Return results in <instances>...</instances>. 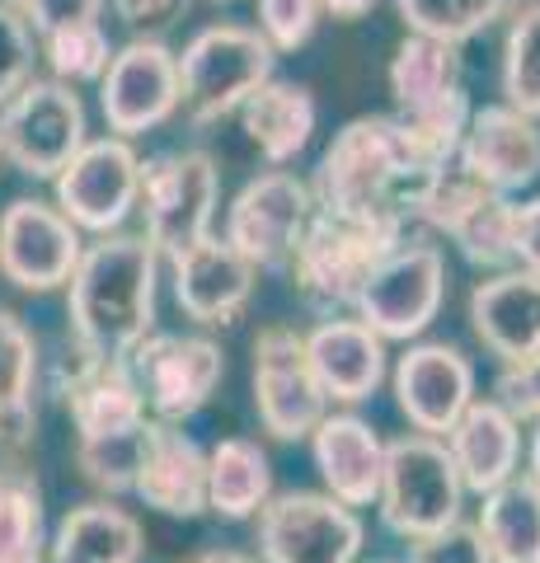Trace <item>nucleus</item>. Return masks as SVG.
<instances>
[{
    "mask_svg": "<svg viewBox=\"0 0 540 563\" xmlns=\"http://www.w3.org/2000/svg\"><path fill=\"white\" fill-rule=\"evenodd\" d=\"M451 155H456V141L414 128L399 113L353 118L320 155L310 192L324 211L409 231L418 198L442 174V165H451Z\"/></svg>",
    "mask_w": 540,
    "mask_h": 563,
    "instance_id": "f257e3e1",
    "label": "nucleus"
},
{
    "mask_svg": "<svg viewBox=\"0 0 540 563\" xmlns=\"http://www.w3.org/2000/svg\"><path fill=\"white\" fill-rule=\"evenodd\" d=\"M161 250L146 235H99L80 250L71 273V314L76 347L99 362H128L132 347L155 324V277H161Z\"/></svg>",
    "mask_w": 540,
    "mask_h": 563,
    "instance_id": "f03ea898",
    "label": "nucleus"
},
{
    "mask_svg": "<svg viewBox=\"0 0 540 563\" xmlns=\"http://www.w3.org/2000/svg\"><path fill=\"white\" fill-rule=\"evenodd\" d=\"M66 409L76 422V465L95 488L132 493L136 470L146 451V399L136 390L128 362H99L76 347L71 385H66Z\"/></svg>",
    "mask_w": 540,
    "mask_h": 563,
    "instance_id": "7ed1b4c3",
    "label": "nucleus"
},
{
    "mask_svg": "<svg viewBox=\"0 0 540 563\" xmlns=\"http://www.w3.org/2000/svg\"><path fill=\"white\" fill-rule=\"evenodd\" d=\"M405 235L409 231H399V225L357 221V217H339V211L316 207L287 273L296 277V291H301V301L310 310L343 314V310H353L372 268L390 250H399Z\"/></svg>",
    "mask_w": 540,
    "mask_h": 563,
    "instance_id": "20e7f679",
    "label": "nucleus"
},
{
    "mask_svg": "<svg viewBox=\"0 0 540 563\" xmlns=\"http://www.w3.org/2000/svg\"><path fill=\"white\" fill-rule=\"evenodd\" d=\"M277 52L258 29L207 24L179 52V109L194 122H221L240 113L258 85L273 80Z\"/></svg>",
    "mask_w": 540,
    "mask_h": 563,
    "instance_id": "39448f33",
    "label": "nucleus"
},
{
    "mask_svg": "<svg viewBox=\"0 0 540 563\" xmlns=\"http://www.w3.org/2000/svg\"><path fill=\"white\" fill-rule=\"evenodd\" d=\"M465 484L442 437L409 432L386 442V474H381V521L395 536L418 540L461 521Z\"/></svg>",
    "mask_w": 540,
    "mask_h": 563,
    "instance_id": "423d86ee",
    "label": "nucleus"
},
{
    "mask_svg": "<svg viewBox=\"0 0 540 563\" xmlns=\"http://www.w3.org/2000/svg\"><path fill=\"white\" fill-rule=\"evenodd\" d=\"M217 202H221V174L207 151H165L142 161L136 211L146 217V240L161 250V258L212 235Z\"/></svg>",
    "mask_w": 540,
    "mask_h": 563,
    "instance_id": "0eeeda50",
    "label": "nucleus"
},
{
    "mask_svg": "<svg viewBox=\"0 0 540 563\" xmlns=\"http://www.w3.org/2000/svg\"><path fill=\"white\" fill-rule=\"evenodd\" d=\"M85 146V103L76 85L33 76L0 103V155L29 179H57V169Z\"/></svg>",
    "mask_w": 540,
    "mask_h": 563,
    "instance_id": "6e6552de",
    "label": "nucleus"
},
{
    "mask_svg": "<svg viewBox=\"0 0 540 563\" xmlns=\"http://www.w3.org/2000/svg\"><path fill=\"white\" fill-rule=\"evenodd\" d=\"M447 301V258L438 244H399L372 268L357 291V320L381 339L409 343L442 314Z\"/></svg>",
    "mask_w": 540,
    "mask_h": 563,
    "instance_id": "1a4fd4ad",
    "label": "nucleus"
},
{
    "mask_svg": "<svg viewBox=\"0 0 540 563\" xmlns=\"http://www.w3.org/2000/svg\"><path fill=\"white\" fill-rule=\"evenodd\" d=\"M513 211L517 202L508 192L484 188L475 174H465L451 155V165L423 188V198L414 207V221L432 225L447 235L456 250L480 263V268H508L513 263Z\"/></svg>",
    "mask_w": 540,
    "mask_h": 563,
    "instance_id": "9d476101",
    "label": "nucleus"
},
{
    "mask_svg": "<svg viewBox=\"0 0 540 563\" xmlns=\"http://www.w3.org/2000/svg\"><path fill=\"white\" fill-rule=\"evenodd\" d=\"M310 217H316V192L291 169H268L235 192L225 211V240L245 254L254 268L283 273L291 268L296 244H301Z\"/></svg>",
    "mask_w": 540,
    "mask_h": 563,
    "instance_id": "9b49d317",
    "label": "nucleus"
},
{
    "mask_svg": "<svg viewBox=\"0 0 540 563\" xmlns=\"http://www.w3.org/2000/svg\"><path fill=\"white\" fill-rule=\"evenodd\" d=\"M254 409L277 442L310 437L329 409V395L306 352V333L291 324H268L254 339Z\"/></svg>",
    "mask_w": 540,
    "mask_h": 563,
    "instance_id": "f8f14e48",
    "label": "nucleus"
},
{
    "mask_svg": "<svg viewBox=\"0 0 540 563\" xmlns=\"http://www.w3.org/2000/svg\"><path fill=\"white\" fill-rule=\"evenodd\" d=\"M254 517L264 563H357L362 521L334 493H268Z\"/></svg>",
    "mask_w": 540,
    "mask_h": 563,
    "instance_id": "ddd939ff",
    "label": "nucleus"
},
{
    "mask_svg": "<svg viewBox=\"0 0 540 563\" xmlns=\"http://www.w3.org/2000/svg\"><path fill=\"white\" fill-rule=\"evenodd\" d=\"M57 207L80 231L113 235L142 198V155L128 136H85V146L57 169Z\"/></svg>",
    "mask_w": 540,
    "mask_h": 563,
    "instance_id": "4468645a",
    "label": "nucleus"
},
{
    "mask_svg": "<svg viewBox=\"0 0 540 563\" xmlns=\"http://www.w3.org/2000/svg\"><path fill=\"white\" fill-rule=\"evenodd\" d=\"M128 372L136 380V390H142L151 418L184 422L217 395V385L225 376V357L202 333H146L132 347Z\"/></svg>",
    "mask_w": 540,
    "mask_h": 563,
    "instance_id": "2eb2a0df",
    "label": "nucleus"
},
{
    "mask_svg": "<svg viewBox=\"0 0 540 563\" xmlns=\"http://www.w3.org/2000/svg\"><path fill=\"white\" fill-rule=\"evenodd\" d=\"M386 80H390L399 118H409V122H418V128L461 141L470 113H475L470 109V99H465L461 43H442V38H428V33H409V38L395 47Z\"/></svg>",
    "mask_w": 540,
    "mask_h": 563,
    "instance_id": "dca6fc26",
    "label": "nucleus"
},
{
    "mask_svg": "<svg viewBox=\"0 0 540 563\" xmlns=\"http://www.w3.org/2000/svg\"><path fill=\"white\" fill-rule=\"evenodd\" d=\"M99 109L113 136H142L179 113V52L165 38H132L113 47L109 70L99 76Z\"/></svg>",
    "mask_w": 540,
    "mask_h": 563,
    "instance_id": "f3484780",
    "label": "nucleus"
},
{
    "mask_svg": "<svg viewBox=\"0 0 540 563\" xmlns=\"http://www.w3.org/2000/svg\"><path fill=\"white\" fill-rule=\"evenodd\" d=\"M80 225L62 207L14 198L0 211V277L20 291H57L80 263Z\"/></svg>",
    "mask_w": 540,
    "mask_h": 563,
    "instance_id": "a211bd4d",
    "label": "nucleus"
},
{
    "mask_svg": "<svg viewBox=\"0 0 540 563\" xmlns=\"http://www.w3.org/2000/svg\"><path fill=\"white\" fill-rule=\"evenodd\" d=\"M169 273H174V301L188 320H198L207 329H221V324H235L240 310L250 306L254 296V263L235 250L231 240H217V235H202L198 244L169 254Z\"/></svg>",
    "mask_w": 540,
    "mask_h": 563,
    "instance_id": "6ab92c4d",
    "label": "nucleus"
},
{
    "mask_svg": "<svg viewBox=\"0 0 540 563\" xmlns=\"http://www.w3.org/2000/svg\"><path fill=\"white\" fill-rule=\"evenodd\" d=\"M456 165L475 174L484 188L513 198L517 188L540 179V122L508 109V103H484L465 122Z\"/></svg>",
    "mask_w": 540,
    "mask_h": 563,
    "instance_id": "aec40b11",
    "label": "nucleus"
},
{
    "mask_svg": "<svg viewBox=\"0 0 540 563\" xmlns=\"http://www.w3.org/2000/svg\"><path fill=\"white\" fill-rule=\"evenodd\" d=\"M395 399L414 432L447 437V428L475 399V366L451 343H418L395 366Z\"/></svg>",
    "mask_w": 540,
    "mask_h": 563,
    "instance_id": "412c9836",
    "label": "nucleus"
},
{
    "mask_svg": "<svg viewBox=\"0 0 540 563\" xmlns=\"http://www.w3.org/2000/svg\"><path fill=\"white\" fill-rule=\"evenodd\" d=\"M132 493L165 517H202L207 512V451L188 437L179 422L151 418L142 470Z\"/></svg>",
    "mask_w": 540,
    "mask_h": 563,
    "instance_id": "4be33fe9",
    "label": "nucleus"
},
{
    "mask_svg": "<svg viewBox=\"0 0 540 563\" xmlns=\"http://www.w3.org/2000/svg\"><path fill=\"white\" fill-rule=\"evenodd\" d=\"M316 470L324 488L343 507H372L381 498V474H386V442L372 432V422L357 413H324L310 432Z\"/></svg>",
    "mask_w": 540,
    "mask_h": 563,
    "instance_id": "5701e85b",
    "label": "nucleus"
},
{
    "mask_svg": "<svg viewBox=\"0 0 540 563\" xmlns=\"http://www.w3.org/2000/svg\"><path fill=\"white\" fill-rule=\"evenodd\" d=\"M442 442L456 461L465 493H480V498L503 479H513L521 465V422L498 399H470Z\"/></svg>",
    "mask_w": 540,
    "mask_h": 563,
    "instance_id": "b1692460",
    "label": "nucleus"
},
{
    "mask_svg": "<svg viewBox=\"0 0 540 563\" xmlns=\"http://www.w3.org/2000/svg\"><path fill=\"white\" fill-rule=\"evenodd\" d=\"M475 339L503 362H521L540 347V273L513 268L470 291Z\"/></svg>",
    "mask_w": 540,
    "mask_h": 563,
    "instance_id": "393cba45",
    "label": "nucleus"
},
{
    "mask_svg": "<svg viewBox=\"0 0 540 563\" xmlns=\"http://www.w3.org/2000/svg\"><path fill=\"white\" fill-rule=\"evenodd\" d=\"M381 343H386L381 333H372L362 320H343V314H329V320L310 329L306 352L324 395L334 404L372 399L376 385L386 380V347Z\"/></svg>",
    "mask_w": 540,
    "mask_h": 563,
    "instance_id": "a878e982",
    "label": "nucleus"
},
{
    "mask_svg": "<svg viewBox=\"0 0 540 563\" xmlns=\"http://www.w3.org/2000/svg\"><path fill=\"white\" fill-rule=\"evenodd\" d=\"M316 99H310L306 85L296 80H264L258 90L240 103V122H245L250 146L264 155L268 165H287L296 161L310 136H316Z\"/></svg>",
    "mask_w": 540,
    "mask_h": 563,
    "instance_id": "bb28decb",
    "label": "nucleus"
},
{
    "mask_svg": "<svg viewBox=\"0 0 540 563\" xmlns=\"http://www.w3.org/2000/svg\"><path fill=\"white\" fill-rule=\"evenodd\" d=\"M480 536L494 563H540V484L531 474H513L484 493Z\"/></svg>",
    "mask_w": 540,
    "mask_h": 563,
    "instance_id": "cd10ccee",
    "label": "nucleus"
},
{
    "mask_svg": "<svg viewBox=\"0 0 540 563\" xmlns=\"http://www.w3.org/2000/svg\"><path fill=\"white\" fill-rule=\"evenodd\" d=\"M142 559V526L123 507L85 503L66 512L52 540L47 563H136Z\"/></svg>",
    "mask_w": 540,
    "mask_h": 563,
    "instance_id": "c85d7f7f",
    "label": "nucleus"
},
{
    "mask_svg": "<svg viewBox=\"0 0 540 563\" xmlns=\"http://www.w3.org/2000/svg\"><path fill=\"white\" fill-rule=\"evenodd\" d=\"M273 493V470L268 455L250 437H225L217 451L207 455V507L221 512L225 521H245Z\"/></svg>",
    "mask_w": 540,
    "mask_h": 563,
    "instance_id": "c756f323",
    "label": "nucleus"
},
{
    "mask_svg": "<svg viewBox=\"0 0 540 563\" xmlns=\"http://www.w3.org/2000/svg\"><path fill=\"white\" fill-rule=\"evenodd\" d=\"M33 380L38 343L20 314L0 310V446H24L33 437Z\"/></svg>",
    "mask_w": 540,
    "mask_h": 563,
    "instance_id": "7c9ffc66",
    "label": "nucleus"
},
{
    "mask_svg": "<svg viewBox=\"0 0 540 563\" xmlns=\"http://www.w3.org/2000/svg\"><path fill=\"white\" fill-rule=\"evenodd\" d=\"M517 5L521 0H395L409 33H428V38H442V43L480 38L484 29L508 20Z\"/></svg>",
    "mask_w": 540,
    "mask_h": 563,
    "instance_id": "2f4dec72",
    "label": "nucleus"
},
{
    "mask_svg": "<svg viewBox=\"0 0 540 563\" xmlns=\"http://www.w3.org/2000/svg\"><path fill=\"white\" fill-rule=\"evenodd\" d=\"M503 103L540 122V0L508 14L503 38Z\"/></svg>",
    "mask_w": 540,
    "mask_h": 563,
    "instance_id": "473e14b6",
    "label": "nucleus"
},
{
    "mask_svg": "<svg viewBox=\"0 0 540 563\" xmlns=\"http://www.w3.org/2000/svg\"><path fill=\"white\" fill-rule=\"evenodd\" d=\"M43 493L20 470H0V563H47Z\"/></svg>",
    "mask_w": 540,
    "mask_h": 563,
    "instance_id": "72a5a7b5",
    "label": "nucleus"
},
{
    "mask_svg": "<svg viewBox=\"0 0 540 563\" xmlns=\"http://www.w3.org/2000/svg\"><path fill=\"white\" fill-rule=\"evenodd\" d=\"M38 57L52 66V76L66 85H90L99 80L113 62V43L109 29L99 20H80V24H62L38 38Z\"/></svg>",
    "mask_w": 540,
    "mask_h": 563,
    "instance_id": "f704fd0d",
    "label": "nucleus"
},
{
    "mask_svg": "<svg viewBox=\"0 0 540 563\" xmlns=\"http://www.w3.org/2000/svg\"><path fill=\"white\" fill-rule=\"evenodd\" d=\"M33 66H38V33L20 10L0 0V103L33 80Z\"/></svg>",
    "mask_w": 540,
    "mask_h": 563,
    "instance_id": "c9c22d12",
    "label": "nucleus"
},
{
    "mask_svg": "<svg viewBox=\"0 0 540 563\" xmlns=\"http://www.w3.org/2000/svg\"><path fill=\"white\" fill-rule=\"evenodd\" d=\"M324 5L320 0H258V33L273 52H296L316 38Z\"/></svg>",
    "mask_w": 540,
    "mask_h": 563,
    "instance_id": "e433bc0d",
    "label": "nucleus"
},
{
    "mask_svg": "<svg viewBox=\"0 0 540 563\" xmlns=\"http://www.w3.org/2000/svg\"><path fill=\"white\" fill-rule=\"evenodd\" d=\"M409 563H494V559H489V544H484L480 526L451 521L442 531L409 540Z\"/></svg>",
    "mask_w": 540,
    "mask_h": 563,
    "instance_id": "4c0bfd02",
    "label": "nucleus"
},
{
    "mask_svg": "<svg viewBox=\"0 0 540 563\" xmlns=\"http://www.w3.org/2000/svg\"><path fill=\"white\" fill-rule=\"evenodd\" d=\"M494 395L517 422L540 418V347L521 362H503V372L494 380Z\"/></svg>",
    "mask_w": 540,
    "mask_h": 563,
    "instance_id": "58836bf2",
    "label": "nucleus"
},
{
    "mask_svg": "<svg viewBox=\"0 0 540 563\" xmlns=\"http://www.w3.org/2000/svg\"><path fill=\"white\" fill-rule=\"evenodd\" d=\"M109 5L132 38H161L165 29H174L184 20L194 0H109Z\"/></svg>",
    "mask_w": 540,
    "mask_h": 563,
    "instance_id": "ea45409f",
    "label": "nucleus"
},
{
    "mask_svg": "<svg viewBox=\"0 0 540 563\" xmlns=\"http://www.w3.org/2000/svg\"><path fill=\"white\" fill-rule=\"evenodd\" d=\"M5 5L20 10L38 38H43V33H52V29H62V24L99 20V14H103V0H5Z\"/></svg>",
    "mask_w": 540,
    "mask_h": 563,
    "instance_id": "a19ab883",
    "label": "nucleus"
},
{
    "mask_svg": "<svg viewBox=\"0 0 540 563\" xmlns=\"http://www.w3.org/2000/svg\"><path fill=\"white\" fill-rule=\"evenodd\" d=\"M513 263L540 273V198L517 202L513 211Z\"/></svg>",
    "mask_w": 540,
    "mask_h": 563,
    "instance_id": "79ce46f5",
    "label": "nucleus"
},
{
    "mask_svg": "<svg viewBox=\"0 0 540 563\" xmlns=\"http://www.w3.org/2000/svg\"><path fill=\"white\" fill-rule=\"evenodd\" d=\"M324 14H334V20H362V14L376 10V0H320Z\"/></svg>",
    "mask_w": 540,
    "mask_h": 563,
    "instance_id": "37998d69",
    "label": "nucleus"
},
{
    "mask_svg": "<svg viewBox=\"0 0 540 563\" xmlns=\"http://www.w3.org/2000/svg\"><path fill=\"white\" fill-rule=\"evenodd\" d=\"M184 563H254V559L240 554V550H198V554H188Z\"/></svg>",
    "mask_w": 540,
    "mask_h": 563,
    "instance_id": "c03bdc74",
    "label": "nucleus"
},
{
    "mask_svg": "<svg viewBox=\"0 0 540 563\" xmlns=\"http://www.w3.org/2000/svg\"><path fill=\"white\" fill-rule=\"evenodd\" d=\"M527 474H531V479L540 484V418H536V432H531V451H527Z\"/></svg>",
    "mask_w": 540,
    "mask_h": 563,
    "instance_id": "a18cd8bd",
    "label": "nucleus"
},
{
    "mask_svg": "<svg viewBox=\"0 0 540 563\" xmlns=\"http://www.w3.org/2000/svg\"><path fill=\"white\" fill-rule=\"evenodd\" d=\"M372 563H390V559H372Z\"/></svg>",
    "mask_w": 540,
    "mask_h": 563,
    "instance_id": "49530a36",
    "label": "nucleus"
}]
</instances>
